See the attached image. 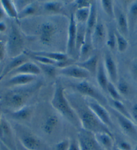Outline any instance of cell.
<instances>
[{
	"instance_id": "obj_1",
	"label": "cell",
	"mask_w": 137,
	"mask_h": 150,
	"mask_svg": "<svg viewBox=\"0 0 137 150\" xmlns=\"http://www.w3.org/2000/svg\"><path fill=\"white\" fill-rule=\"evenodd\" d=\"M67 97L71 105L79 119L81 129L93 133L106 132L112 134L109 128L105 126L97 118L89 107L85 98L79 94L69 95Z\"/></svg>"
},
{
	"instance_id": "obj_2",
	"label": "cell",
	"mask_w": 137,
	"mask_h": 150,
	"mask_svg": "<svg viewBox=\"0 0 137 150\" xmlns=\"http://www.w3.org/2000/svg\"><path fill=\"white\" fill-rule=\"evenodd\" d=\"M41 82L20 87L11 88L2 97V105L9 111H14L25 106L41 87Z\"/></svg>"
},
{
	"instance_id": "obj_3",
	"label": "cell",
	"mask_w": 137,
	"mask_h": 150,
	"mask_svg": "<svg viewBox=\"0 0 137 150\" xmlns=\"http://www.w3.org/2000/svg\"><path fill=\"white\" fill-rule=\"evenodd\" d=\"M51 104L52 107L71 124L76 127L80 125L79 119L68 101L65 88L59 80L55 83V90L51 100Z\"/></svg>"
},
{
	"instance_id": "obj_4",
	"label": "cell",
	"mask_w": 137,
	"mask_h": 150,
	"mask_svg": "<svg viewBox=\"0 0 137 150\" xmlns=\"http://www.w3.org/2000/svg\"><path fill=\"white\" fill-rule=\"evenodd\" d=\"M16 133L19 144L28 150H51L44 141L25 127L18 125Z\"/></svg>"
},
{
	"instance_id": "obj_5",
	"label": "cell",
	"mask_w": 137,
	"mask_h": 150,
	"mask_svg": "<svg viewBox=\"0 0 137 150\" xmlns=\"http://www.w3.org/2000/svg\"><path fill=\"white\" fill-rule=\"evenodd\" d=\"M6 47V53L11 58H16L24 53V40L20 28L16 23H11Z\"/></svg>"
},
{
	"instance_id": "obj_6",
	"label": "cell",
	"mask_w": 137,
	"mask_h": 150,
	"mask_svg": "<svg viewBox=\"0 0 137 150\" xmlns=\"http://www.w3.org/2000/svg\"><path fill=\"white\" fill-rule=\"evenodd\" d=\"M71 87L76 91L77 94L82 96L83 97H86L93 99L96 101L100 103L101 105L105 107L107 104V100L102 94L97 89L93 84L86 80H83L79 83L73 84Z\"/></svg>"
},
{
	"instance_id": "obj_7",
	"label": "cell",
	"mask_w": 137,
	"mask_h": 150,
	"mask_svg": "<svg viewBox=\"0 0 137 150\" xmlns=\"http://www.w3.org/2000/svg\"><path fill=\"white\" fill-rule=\"evenodd\" d=\"M86 102L87 106L89 107L94 115L97 117L103 125L109 128L110 129L114 127V124L112 123V119H111L109 112L107 111L104 106L101 105L100 103L96 101L91 98H86Z\"/></svg>"
},
{
	"instance_id": "obj_8",
	"label": "cell",
	"mask_w": 137,
	"mask_h": 150,
	"mask_svg": "<svg viewBox=\"0 0 137 150\" xmlns=\"http://www.w3.org/2000/svg\"><path fill=\"white\" fill-rule=\"evenodd\" d=\"M57 32V26L52 21H44L39 28V40L44 46H51Z\"/></svg>"
},
{
	"instance_id": "obj_9",
	"label": "cell",
	"mask_w": 137,
	"mask_h": 150,
	"mask_svg": "<svg viewBox=\"0 0 137 150\" xmlns=\"http://www.w3.org/2000/svg\"><path fill=\"white\" fill-rule=\"evenodd\" d=\"M80 150H103L96 140L93 133L81 129L77 134Z\"/></svg>"
},
{
	"instance_id": "obj_10",
	"label": "cell",
	"mask_w": 137,
	"mask_h": 150,
	"mask_svg": "<svg viewBox=\"0 0 137 150\" xmlns=\"http://www.w3.org/2000/svg\"><path fill=\"white\" fill-rule=\"evenodd\" d=\"M112 112L122 132L133 139H137V125L132 119L118 113L112 109Z\"/></svg>"
},
{
	"instance_id": "obj_11",
	"label": "cell",
	"mask_w": 137,
	"mask_h": 150,
	"mask_svg": "<svg viewBox=\"0 0 137 150\" xmlns=\"http://www.w3.org/2000/svg\"><path fill=\"white\" fill-rule=\"evenodd\" d=\"M67 40V54L71 57L76 53V36H77V22L75 20L74 14L71 13L69 18V22L68 25Z\"/></svg>"
},
{
	"instance_id": "obj_12",
	"label": "cell",
	"mask_w": 137,
	"mask_h": 150,
	"mask_svg": "<svg viewBox=\"0 0 137 150\" xmlns=\"http://www.w3.org/2000/svg\"><path fill=\"white\" fill-rule=\"evenodd\" d=\"M58 74L67 78L83 80V81L89 78V76H91L90 74L86 70L75 64L59 69V70H58Z\"/></svg>"
},
{
	"instance_id": "obj_13",
	"label": "cell",
	"mask_w": 137,
	"mask_h": 150,
	"mask_svg": "<svg viewBox=\"0 0 137 150\" xmlns=\"http://www.w3.org/2000/svg\"><path fill=\"white\" fill-rule=\"evenodd\" d=\"M103 62L109 81L113 84H116L118 81V70L116 62L110 52L107 51L105 53Z\"/></svg>"
},
{
	"instance_id": "obj_14",
	"label": "cell",
	"mask_w": 137,
	"mask_h": 150,
	"mask_svg": "<svg viewBox=\"0 0 137 150\" xmlns=\"http://www.w3.org/2000/svg\"><path fill=\"white\" fill-rule=\"evenodd\" d=\"M0 140L11 150H17L14 138V133L11 125L5 118L1 117V136Z\"/></svg>"
},
{
	"instance_id": "obj_15",
	"label": "cell",
	"mask_w": 137,
	"mask_h": 150,
	"mask_svg": "<svg viewBox=\"0 0 137 150\" xmlns=\"http://www.w3.org/2000/svg\"><path fill=\"white\" fill-rule=\"evenodd\" d=\"M108 31L106 29L103 21L98 17L96 26L92 32L91 40L94 48L100 47L103 44L106 40Z\"/></svg>"
},
{
	"instance_id": "obj_16",
	"label": "cell",
	"mask_w": 137,
	"mask_h": 150,
	"mask_svg": "<svg viewBox=\"0 0 137 150\" xmlns=\"http://www.w3.org/2000/svg\"><path fill=\"white\" fill-rule=\"evenodd\" d=\"M37 76L28 74H16L9 77L6 83V85L9 88L20 87L35 83Z\"/></svg>"
},
{
	"instance_id": "obj_17",
	"label": "cell",
	"mask_w": 137,
	"mask_h": 150,
	"mask_svg": "<svg viewBox=\"0 0 137 150\" xmlns=\"http://www.w3.org/2000/svg\"><path fill=\"white\" fill-rule=\"evenodd\" d=\"M114 18L117 24V31L126 38L129 34L128 23L126 14L120 7L114 5Z\"/></svg>"
},
{
	"instance_id": "obj_18",
	"label": "cell",
	"mask_w": 137,
	"mask_h": 150,
	"mask_svg": "<svg viewBox=\"0 0 137 150\" xmlns=\"http://www.w3.org/2000/svg\"><path fill=\"white\" fill-rule=\"evenodd\" d=\"M41 68L39 67L38 64L28 60L27 62L23 63L13 72H11L9 76L10 77L16 74H28L37 76L38 75L41 74Z\"/></svg>"
},
{
	"instance_id": "obj_19",
	"label": "cell",
	"mask_w": 137,
	"mask_h": 150,
	"mask_svg": "<svg viewBox=\"0 0 137 150\" xmlns=\"http://www.w3.org/2000/svg\"><path fill=\"white\" fill-rule=\"evenodd\" d=\"M29 57L25 53H23L16 58H11L10 62L4 67V69L0 74V81L6 78L7 76H9L11 72H13L20 65H22L23 63L29 60Z\"/></svg>"
},
{
	"instance_id": "obj_20",
	"label": "cell",
	"mask_w": 137,
	"mask_h": 150,
	"mask_svg": "<svg viewBox=\"0 0 137 150\" xmlns=\"http://www.w3.org/2000/svg\"><path fill=\"white\" fill-rule=\"evenodd\" d=\"M93 42L91 40V35L86 33V36L84 42L80 48L79 54H78L77 62H83L88 59L93 54Z\"/></svg>"
},
{
	"instance_id": "obj_21",
	"label": "cell",
	"mask_w": 137,
	"mask_h": 150,
	"mask_svg": "<svg viewBox=\"0 0 137 150\" xmlns=\"http://www.w3.org/2000/svg\"><path fill=\"white\" fill-rule=\"evenodd\" d=\"M100 59L98 54H93L88 59L83 62H76L75 64L86 70L90 74L91 76H96Z\"/></svg>"
},
{
	"instance_id": "obj_22",
	"label": "cell",
	"mask_w": 137,
	"mask_h": 150,
	"mask_svg": "<svg viewBox=\"0 0 137 150\" xmlns=\"http://www.w3.org/2000/svg\"><path fill=\"white\" fill-rule=\"evenodd\" d=\"M96 140L103 150H112L114 145L112 134L106 132L93 133Z\"/></svg>"
},
{
	"instance_id": "obj_23",
	"label": "cell",
	"mask_w": 137,
	"mask_h": 150,
	"mask_svg": "<svg viewBox=\"0 0 137 150\" xmlns=\"http://www.w3.org/2000/svg\"><path fill=\"white\" fill-rule=\"evenodd\" d=\"M96 76L97 79V83H98L99 86H100L103 91L106 92L107 85L110 81L109 79H108L107 73H106L103 60H100L98 69H97Z\"/></svg>"
},
{
	"instance_id": "obj_24",
	"label": "cell",
	"mask_w": 137,
	"mask_h": 150,
	"mask_svg": "<svg viewBox=\"0 0 137 150\" xmlns=\"http://www.w3.org/2000/svg\"><path fill=\"white\" fill-rule=\"evenodd\" d=\"M32 108L29 105H27L20 109L16 110V111H10L9 115L14 120L18 121H25L29 120L30 117H32Z\"/></svg>"
},
{
	"instance_id": "obj_25",
	"label": "cell",
	"mask_w": 137,
	"mask_h": 150,
	"mask_svg": "<svg viewBox=\"0 0 137 150\" xmlns=\"http://www.w3.org/2000/svg\"><path fill=\"white\" fill-rule=\"evenodd\" d=\"M98 9H97L96 4L95 1H92L90 7V13L86 23V33L91 35L92 32L96 26V24L98 22Z\"/></svg>"
},
{
	"instance_id": "obj_26",
	"label": "cell",
	"mask_w": 137,
	"mask_h": 150,
	"mask_svg": "<svg viewBox=\"0 0 137 150\" xmlns=\"http://www.w3.org/2000/svg\"><path fill=\"white\" fill-rule=\"evenodd\" d=\"M126 16L129 33H131L134 31L137 23V1H133L130 5Z\"/></svg>"
},
{
	"instance_id": "obj_27",
	"label": "cell",
	"mask_w": 137,
	"mask_h": 150,
	"mask_svg": "<svg viewBox=\"0 0 137 150\" xmlns=\"http://www.w3.org/2000/svg\"><path fill=\"white\" fill-rule=\"evenodd\" d=\"M39 11V6L36 2L30 1L19 11L18 20H22L34 16Z\"/></svg>"
},
{
	"instance_id": "obj_28",
	"label": "cell",
	"mask_w": 137,
	"mask_h": 150,
	"mask_svg": "<svg viewBox=\"0 0 137 150\" xmlns=\"http://www.w3.org/2000/svg\"><path fill=\"white\" fill-rule=\"evenodd\" d=\"M1 8L9 18L17 20L18 18L19 11L16 6L15 2L12 1H0Z\"/></svg>"
},
{
	"instance_id": "obj_29",
	"label": "cell",
	"mask_w": 137,
	"mask_h": 150,
	"mask_svg": "<svg viewBox=\"0 0 137 150\" xmlns=\"http://www.w3.org/2000/svg\"><path fill=\"white\" fill-rule=\"evenodd\" d=\"M59 119L55 115L49 116L42 125V130L46 135H51L57 127Z\"/></svg>"
},
{
	"instance_id": "obj_30",
	"label": "cell",
	"mask_w": 137,
	"mask_h": 150,
	"mask_svg": "<svg viewBox=\"0 0 137 150\" xmlns=\"http://www.w3.org/2000/svg\"><path fill=\"white\" fill-rule=\"evenodd\" d=\"M63 5L64 4L62 1H46L43 4V11L50 14L60 13L62 11Z\"/></svg>"
},
{
	"instance_id": "obj_31",
	"label": "cell",
	"mask_w": 137,
	"mask_h": 150,
	"mask_svg": "<svg viewBox=\"0 0 137 150\" xmlns=\"http://www.w3.org/2000/svg\"><path fill=\"white\" fill-rule=\"evenodd\" d=\"M86 36V24H77V36H76V53L78 56L80 48L84 42Z\"/></svg>"
},
{
	"instance_id": "obj_32",
	"label": "cell",
	"mask_w": 137,
	"mask_h": 150,
	"mask_svg": "<svg viewBox=\"0 0 137 150\" xmlns=\"http://www.w3.org/2000/svg\"><path fill=\"white\" fill-rule=\"evenodd\" d=\"M91 7V6H90ZM89 13H90V8H85L77 9L74 14L75 20L77 24H86L88 20Z\"/></svg>"
},
{
	"instance_id": "obj_33",
	"label": "cell",
	"mask_w": 137,
	"mask_h": 150,
	"mask_svg": "<svg viewBox=\"0 0 137 150\" xmlns=\"http://www.w3.org/2000/svg\"><path fill=\"white\" fill-rule=\"evenodd\" d=\"M111 103H112V109L114 110L118 113L128 118L132 119L131 112L128 111L126 106L122 103L121 100H111Z\"/></svg>"
},
{
	"instance_id": "obj_34",
	"label": "cell",
	"mask_w": 137,
	"mask_h": 150,
	"mask_svg": "<svg viewBox=\"0 0 137 150\" xmlns=\"http://www.w3.org/2000/svg\"><path fill=\"white\" fill-rule=\"evenodd\" d=\"M116 32V48L120 52H124L128 47V42L126 38L117 31Z\"/></svg>"
},
{
	"instance_id": "obj_35",
	"label": "cell",
	"mask_w": 137,
	"mask_h": 150,
	"mask_svg": "<svg viewBox=\"0 0 137 150\" xmlns=\"http://www.w3.org/2000/svg\"><path fill=\"white\" fill-rule=\"evenodd\" d=\"M100 5L103 11L110 18H114V2L108 0L101 1Z\"/></svg>"
},
{
	"instance_id": "obj_36",
	"label": "cell",
	"mask_w": 137,
	"mask_h": 150,
	"mask_svg": "<svg viewBox=\"0 0 137 150\" xmlns=\"http://www.w3.org/2000/svg\"><path fill=\"white\" fill-rule=\"evenodd\" d=\"M106 92L109 95L111 98V100H121L122 96L120 95V94L119 93L116 86H115V84L111 83L110 81H109V83L108 84Z\"/></svg>"
},
{
	"instance_id": "obj_37",
	"label": "cell",
	"mask_w": 137,
	"mask_h": 150,
	"mask_svg": "<svg viewBox=\"0 0 137 150\" xmlns=\"http://www.w3.org/2000/svg\"><path fill=\"white\" fill-rule=\"evenodd\" d=\"M106 44L110 50H114L116 48V32L113 29H110L107 32Z\"/></svg>"
},
{
	"instance_id": "obj_38",
	"label": "cell",
	"mask_w": 137,
	"mask_h": 150,
	"mask_svg": "<svg viewBox=\"0 0 137 150\" xmlns=\"http://www.w3.org/2000/svg\"><path fill=\"white\" fill-rule=\"evenodd\" d=\"M116 88L121 96H127L131 93V86L124 79H120L117 82Z\"/></svg>"
},
{
	"instance_id": "obj_39",
	"label": "cell",
	"mask_w": 137,
	"mask_h": 150,
	"mask_svg": "<svg viewBox=\"0 0 137 150\" xmlns=\"http://www.w3.org/2000/svg\"><path fill=\"white\" fill-rule=\"evenodd\" d=\"M39 67L41 68V71H42L46 76L51 78H54L58 74V71L56 70V67L53 65H46V64H38Z\"/></svg>"
},
{
	"instance_id": "obj_40",
	"label": "cell",
	"mask_w": 137,
	"mask_h": 150,
	"mask_svg": "<svg viewBox=\"0 0 137 150\" xmlns=\"http://www.w3.org/2000/svg\"><path fill=\"white\" fill-rule=\"evenodd\" d=\"M71 139H65L57 143L55 146V150H68L69 147Z\"/></svg>"
},
{
	"instance_id": "obj_41",
	"label": "cell",
	"mask_w": 137,
	"mask_h": 150,
	"mask_svg": "<svg viewBox=\"0 0 137 150\" xmlns=\"http://www.w3.org/2000/svg\"><path fill=\"white\" fill-rule=\"evenodd\" d=\"M91 3H92V1H83V0H80V1H75V4L76 5L77 9L90 8Z\"/></svg>"
},
{
	"instance_id": "obj_42",
	"label": "cell",
	"mask_w": 137,
	"mask_h": 150,
	"mask_svg": "<svg viewBox=\"0 0 137 150\" xmlns=\"http://www.w3.org/2000/svg\"><path fill=\"white\" fill-rule=\"evenodd\" d=\"M117 147L121 150H131L132 149L131 145L128 142L124 140H121L119 142Z\"/></svg>"
},
{
	"instance_id": "obj_43",
	"label": "cell",
	"mask_w": 137,
	"mask_h": 150,
	"mask_svg": "<svg viewBox=\"0 0 137 150\" xmlns=\"http://www.w3.org/2000/svg\"><path fill=\"white\" fill-rule=\"evenodd\" d=\"M130 112H131L132 120L137 125V103L133 105L131 109V111Z\"/></svg>"
},
{
	"instance_id": "obj_44",
	"label": "cell",
	"mask_w": 137,
	"mask_h": 150,
	"mask_svg": "<svg viewBox=\"0 0 137 150\" xmlns=\"http://www.w3.org/2000/svg\"><path fill=\"white\" fill-rule=\"evenodd\" d=\"M131 72L134 78L137 79V58L132 62L131 65Z\"/></svg>"
},
{
	"instance_id": "obj_45",
	"label": "cell",
	"mask_w": 137,
	"mask_h": 150,
	"mask_svg": "<svg viewBox=\"0 0 137 150\" xmlns=\"http://www.w3.org/2000/svg\"><path fill=\"white\" fill-rule=\"evenodd\" d=\"M6 54V45L0 41V62H2L5 58Z\"/></svg>"
},
{
	"instance_id": "obj_46",
	"label": "cell",
	"mask_w": 137,
	"mask_h": 150,
	"mask_svg": "<svg viewBox=\"0 0 137 150\" xmlns=\"http://www.w3.org/2000/svg\"><path fill=\"white\" fill-rule=\"evenodd\" d=\"M68 150H80L79 145V143H78L77 139H71L70 145Z\"/></svg>"
},
{
	"instance_id": "obj_47",
	"label": "cell",
	"mask_w": 137,
	"mask_h": 150,
	"mask_svg": "<svg viewBox=\"0 0 137 150\" xmlns=\"http://www.w3.org/2000/svg\"><path fill=\"white\" fill-rule=\"evenodd\" d=\"M7 25L3 21H0V33H3L6 31Z\"/></svg>"
},
{
	"instance_id": "obj_48",
	"label": "cell",
	"mask_w": 137,
	"mask_h": 150,
	"mask_svg": "<svg viewBox=\"0 0 137 150\" xmlns=\"http://www.w3.org/2000/svg\"><path fill=\"white\" fill-rule=\"evenodd\" d=\"M0 149H1V150H11L4 142H2L1 140H0Z\"/></svg>"
},
{
	"instance_id": "obj_49",
	"label": "cell",
	"mask_w": 137,
	"mask_h": 150,
	"mask_svg": "<svg viewBox=\"0 0 137 150\" xmlns=\"http://www.w3.org/2000/svg\"><path fill=\"white\" fill-rule=\"evenodd\" d=\"M6 14L5 13L4 10L3 9V8H1V6H0V20H2L4 17L5 16H6Z\"/></svg>"
},
{
	"instance_id": "obj_50",
	"label": "cell",
	"mask_w": 137,
	"mask_h": 150,
	"mask_svg": "<svg viewBox=\"0 0 137 150\" xmlns=\"http://www.w3.org/2000/svg\"><path fill=\"white\" fill-rule=\"evenodd\" d=\"M17 149H18L19 150H28V149H26V148H24V147H22V145H21L20 144H19V143H18V148Z\"/></svg>"
},
{
	"instance_id": "obj_51",
	"label": "cell",
	"mask_w": 137,
	"mask_h": 150,
	"mask_svg": "<svg viewBox=\"0 0 137 150\" xmlns=\"http://www.w3.org/2000/svg\"><path fill=\"white\" fill-rule=\"evenodd\" d=\"M133 150H137V144L136 145V146H135V147H134Z\"/></svg>"
},
{
	"instance_id": "obj_52",
	"label": "cell",
	"mask_w": 137,
	"mask_h": 150,
	"mask_svg": "<svg viewBox=\"0 0 137 150\" xmlns=\"http://www.w3.org/2000/svg\"><path fill=\"white\" fill-rule=\"evenodd\" d=\"M114 150H121V149H120L119 148H118V147H116Z\"/></svg>"
}]
</instances>
